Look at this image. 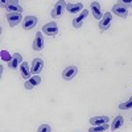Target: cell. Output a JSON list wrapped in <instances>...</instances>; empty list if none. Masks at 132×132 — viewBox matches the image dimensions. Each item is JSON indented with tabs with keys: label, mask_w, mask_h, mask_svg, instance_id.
<instances>
[{
	"label": "cell",
	"mask_w": 132,
	"mask_h": 132,
	"mask_svg": "<svg viewBox=\"0 0 132 132\" xmlns=\"http://www.w3.org/2000/svg\"><path fill=\"white\" fill-rule=\"evenodd\" d=\"M110 128V124H102V126H93L90 127L89 132H104Z\"/></svg>",
	"instance_id": "obj_19"
},
{
	"label": "cell",
	"mask_w": 132,
	"mask_h": 132,
	"mask_svg": "<svg viewBox=\"0 0 132 132\" xmlns=\"http://www.w3.org/2000/svg\"><path fill=\"white\" fill-rule=\"evenodd\" d=\"M2 60H3V61H7V62H9L11 60H12V57H9L8 52H5V50H2Z\"/></svg>",
	"instance_id": "obj_22"
},
{
	"label": "cell",
	"mask_w": 132,
	"mask_h": 132,
	"mask_svg": "<svg viewBox=\"0 0 132 132\" xmlns=\"http://www.w3.org/2000/svg\"><path fill=\"white\" fill-rule=\"evenodd\" d=\"M66 4H68V3L62 2V0L57 2L56 5H54V8L52 9V13H50L52 17H53V19H58V17H61V16H62V12H63V8H66Z\"/></svg>",
	"instance_id": "obj_1"
},
{
	"label": "cell",
	"mask_w": 132,
	"mask_h": 132,
	"mask_svg": "<svg viewBox=\"0 0 132 132\" xmlns=\"http://www.w3.org/2000/svg\"><path fill=\"white\" fill-rule=\"evenodd\" d=\"M42 33H45V35L48 36H56L58 33V25L54 23V21H52V23H48L42 27Z\"/></svg>",
	"instance_id": "obj_3"
},
{
	"label": "cell",
	"mask_w": 132,
	"mask_h": 132,
	"mask_svg": "<svg viewBox=\"0 0 132 132\" xmlns=\"http://www.w3.org/2000/svg\"><path fill=\"white\" fill-rule=\"evenodd\" d=\"M44 69V61L41 58H35L32 62V73L38 75V73Z\"/></svg>",
	"instance_id": "obj_16"
},
{
	"label": "cell",
	"mask_w": 132,
	"mask_h": 132,
	"mask_svg": "<svg viewBox=\"0 0 132 132\" xmlns=\"http://www.w3.org/2000/svg\"><path fill=\"white\" fill-rule=\"evenodd\" d=\"M50 131H52V128L48 124H41L37 129V132H50Z\"/></svg>",
	"instance_id": "obj_21"
},
{
	"label": "cell",
	"mask_w": 132,
	"mask_h": 132,
	"mask_svg": "<svg viewBox=\"0 0 132 132\" xmlns=\"http://www.w3.org/2000/svg\"><path fill=\"white\" fill-rule=\"evenodd\" d=\"M21 63H23V56H21L20 53H15L12 56V60L8 62V68L15 70V69H17V66L21 65Z\"/></svg>",
	"instance_id": "obj_7"
},
{
	"label": "cell",
	"mask_w": 132,
	"mask_h": 132,
	"mask_svg": "<svg viewBox=\"0 0 132 132\" xmlns=\"http://www.w3.org/2000/svg\"><path fill=\"white\" fill-rule=\"evenodd\" d=\"M112 13H115L116 16H119V17H122V19H126L127 16H128V9L127 8H124V7H122L120 4H115L114 7H112Z\"/></svg>",
	"instance_id": "obj_11"
},
{
	"label": "cell",
	"mask_w": 132,
	"mask_h": 132,
	"mask_svg": "<svg viewBox=\"0 0 132 132\" xmlns=\"http://www.w3.org/2000/svg\"><path fill=\"white\" fill-rule=\"evenodd\" d=\"M110 118L107 116H94L90 119V124L91 126H102V124H108Z\"/></svg>",
	"instance_id": "obj_17"
},
{
	"label": "cell",
	"mask_w": 132,
	"mask_h": 132,
	"mask_svg": "<svg viewBox=\"0 0 132 132\" xmlns=\"http://www.w3.org/2000/svg\"><path fill=\"white\" fill-rule=\"evenodd\" d=\"M40 82H41V78H40V77H38V75H33V77H30L28 81H25L24 87H25L27 90H32L33 87H36L37 85H40Z\"/></svg>",
	"instance_id": "obj_14"
},
{
	"label": "cell",
	"mask_w": 132,
	"mask_h": 132,
	"mask_svg": "<svg viewBox=\"0 0 132 132\" xmlns=\"http://www.w3.org/2000/svg\"><path fill=\"white\" fill-rule=\"evenodd\" d=\"M37 17L36 16H25L24 17V21H23V28L25 29V30H30V29H33L36 27V24H37Z\"/></svg>",
	"instance_id": "obj_5"
},
{
	"label": "cell",
	"mask_w": 132,
	"mask_h": 132,
	"mask_svg": "<svg viewBox=\"0 0 132 132\" xmlns=\"http://www.w3.org/2000/svg\"><path fill=\"white\" fill-rule=\"evenodd\" d=\"M119 108L120 110H129V108H132V98H129L127 102H124V103H120L119 104Z\"/></svg>",
	"instance_id": "obj_20"
},
{
	"label": "cell",
	"mask_w": 132,
	"mask_h": 132,
	"mask_svg": "<svg viewBox=\"0 0 132 132\" xmlns=\"http://www.w3.org/2000/svg\"><path fill=\"white\" fill-rule=\"evenodd\" d=\"M20 74L21 77H23L24 79H29L30 78V74H32V68H29V65L28 62H23L20 65Z\"/></svg>",
	"instance_id": "obj_15"
},
{
	"label": "cell",
	"mask_w": 132,
	"mask_h": 132,
	"mask_svg": "<svg viewBox=\"0 0 132 132\" xmlns=\"http://www.w3.org/2000/svg\"><path fill=\"white\" fill-rule=\"evenodd\" d=\"M111 21H112V15L111 12H106L101 20V23H99V29L102 32L103 30H107L110 27H111Z\"/></svg>",
	"instance_id": "obj_2"
},
{
	"label": "cell",
	"mask_w": 132,
	"mask_h": 132,
	"mask_svg": "<svg viewBox=\"0 0 132 132\" xmlns=\"http://www.w3.org/2000/svg\"><path fill=\"white\" fill-rule=\"evenodd\" d=\"M35 50L40 52L44 49V37H42V32H37V35H36V38L35 41H33V46H32Z\"/></svg>",
	"instance_id": "obj_13"
},
{
	"label": "cell",
	"mask_w": 132,
	"mask_h": 132,
	"mask_svg": "<svg viewBox=\"0 0 132 132\" xmlns=\"http://www.w3.org/2000/svg\"><path fill=\"white\" fill-rule=\"evenodd\" d=\"M66 9L69 13H79L83 11V4L82 3H68L66 4Z\"/></svg>",
	"instance_id": "obj_12"
},
{
	"label": "cell",
	"mask_w": 132,
	"mask_h": 132,
	"mask_svg": "<svg viewBox=\"0 0 132 132\" xmlns=\"http://www.w3.org/2000/svg\"><path fill=\"white\" fill-rule=\"evenodd\" d=\"M118 4H120L124 8H132V2H118Z\"/></svg>",
	"instance_id": "obj_23"
},
{
	"label": "cell",
	"mask_w": 132,
	"mask_h": 132,
	"mask_svg": "<svg viewBox=\"0 0 132 132\" xmlns=\"http://www.w3.org/2000/svg\"><path fill=\"white\" fill-rule=\"evenodd\" d=\"M5 9L8 11V13H21L23 12V8H21V5H19V2H7Z\"/></svg>",
	"instance_id": "obj_8"
},
{
	"label": "cell",
	"mask_w": 132,
	"mask_h": 132,
	"mask_svg": "<svg viewBox=\"0 0 132 132\" xmlns=\"http://www.w3.org/2000/svg\"><path fill=\"white\" fill-rule=\"evenodd\" d=\"M77 74H78V68H77V66H69V68H66L62 71V78L66 79V81H70Z\"/></svg>",
	"instance_id": "obj_4"
},
{
	"label": "cell",
	"mask_w": 132,
	"mask_h": 132,
	"mask_svg": "<svg viewBox=\"0 0 132 132\" xmlns=\"http://www.w3.org/2000/svg\"><path fill=\"white\" fill-rule=\"evenodd\" d=\"M23 20V16L21 13H7V21L9 27H16L17 24H20V21Z\"/></svg>",
	"instance_id": "obj_6"
},
{
	"label": "cell",
	"mask_w": 132,
	"mask_h": 132,
	"mask_svg": "<svg viewBox=\"0 0 132 132\" xmlns=\"http://www.w3.org/2000/svg\"><path fill=\"white\" fill-rule=\"evenodd\" d=\"M87 15H89V11H87V9H83L82 12L79 13V16H78V17H75V19L73 20V27H74L75 29H79V28L82 27L83 20L87 17Z\"/></svg>",
	"instance_id": "obj_9"
},
{
	"label": "cell",
	"mask_w": 132,
	"mask_h": 132,
	"mask_svg": "<svg viewBox=\"0 0 132 132\" xmlns=\"http://www.w3.org/2000/svg\"><path fill=\"white\" fill-rule=\"evenodd\" d=\"M123 122H124L123 116H122V115H118V116L112 120V122H111V126H110L111 131H116V129H119L120 127L123 126Z\"/></svg>",
	"instance_id": "obj_18"
},
{
	"label": "cell",
	"mask_w": 132,
	"mask_h": 132,
	"mask_svg": "<svg viewBox=\"0 0 132 132\" xmlns=\"http://www.w3.org/2000/svg\"><path fill=\"white\" fill-rule=\"evenodd\" d=\"M90 9H91L93 16H94L96 20H102L103 13H102V11H101V4H99L98 2H93L91 5H90Z\"/></svg>",
	"instance_id": "obj_10"
}]
</instances>
